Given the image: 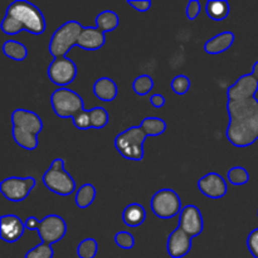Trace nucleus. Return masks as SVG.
<instances>
[{"label": "nucleus", "instance_id": "f257e3e1", "mask_svg": "<svg viewBox=\"0 0 258 258\" xmlns=\"http://www.w3.org/2000/svg\"><path fill=\"white\" fill-rule=\"evenodd\" d=\"M258 78L253 73L239 77L227 91L229 123L226 135L236 148H247L258 140Z\"/></svg>", "mask_w": 258, "mask_h": 258}, {"label": "nucleus", "instance_id": "f03ea898", "mask_svg": "<svg viewBox=\"0 0 258 258\" xmlns=\"http://www.w3.org/2000/svg\"><path fill=\"white\" fill-rule=\"evenodd\" d=\"M0 27L3 33L8 35H15L23 30L40 35L45 32L47 24L38 7L25 0H15L8 7Z\"/></svg>", "mask_w": 258, "mask_h": 258}, {"label": "nucleus", "instance_id": "7ed1b4c3", "mask_svg": "<svg viewBox=\"0 0 258 258\" xmlns=\"http://www.w3.org/2000/svg\"><path fill=\"white\" fill-rule=\"evenodd\" d=\"M50 105L55 115L60 118H72L78 130L91 127L90 110H85L83 100L77 92L67 87H60L52 93Z\"/></svg>", "mask_w": 258, "mask_h": 258}, {"label": "nucleus", "instance_id": "20e7f679", "mask_svg": "<svg viewBox=\"0 0 258 258\" xmlns=\"http://www.w3.org/2000/svg\"><path fill=\"white\" fill-rule=\"evenodd\" d=\"M12 135L17 145L25 150L38 148V135L43 130V121L35 112L24 108H17L12 113Z\"/></svg>", "mask_w": 258, "mask_h": 258}, {"label": "nucleus", "instance_id": "39448f33", "mask_svg": "<svg viewBox=\"0 0 258 258\" xmlns=\"http://www.w3.org/2000/svg\"><path fill=\"white\" fill-rule=\"evenodd\" d=\"M149 133L141 125L131 126L115 139V148L122 158L141 161L144 159V143Z\"/></svg>", "mask_w": 258, "mask_h": 258}, {"label": "nucleus", "instance_id": "423d86ee", "mask_svg": "<svg viewBox=\"0 0 258 258\" xmlns=\"http://www.w3.org/2000/svg\"><path fill=\"white\" fill-rule=\"evenodd\" d=\"M43 184L48 190L60 197L71 196L76 191V181L64 169V160L57 158L43 175Z\"/></svg>", "mask_w": 258, "mask_h": 258}, {"label": "nucleus", "instance_id": "0eeeda50", "mask_svg": "<svg viewBox=\"0 0 258 258\" xmlns=\"http://www.w3.org/2000/svg\"><path fill=\"white\" fill-rule=\"evenodd\" d=\"M83 29V25L76 20H70L60 25L54 33L49 42V53L53 58L66 57L71 48L77 45L78 37Z\"/></svg>", "mask_w": 258, "mask_h": 258}, {"label": "nucleus", "instance_id": "6e6552de", "mask_svg": "<svg viewBox=\"0 0 258 258\" xmlns=\"http://www.w3.org/2000/svg\"><path fill=\"white\" fill-rule=\"evenodd\" d=\"M150 207L153 213L161 219L174 218L183 209L180 197L173 189H160L156 191L151 198Z\"/></svg>", "mask_w": 258, "mask_h": 258}, {"label": "nucleus", "instance_id": "1a4fd4ad", "mask_svg": "<svg viewBox=\"0 0 258 258\" xmlns=\"http://www.w3.org/2000/svg\"><path fill=\"white\" fill-rule=\"evenodd\" d=\"M37 180L33 176L19 178V176H10L4 179L0 184V191L5 199L14 203L25 201L30 191L34 189Z\"/></svg>", "mask_w": 258, "mask_h": 258}, {"label": "nucleus", "instance_id": "9d476101", "mask_svg": "<svg viewBox=\"0 0 258 258\" xmlns=\"http://www.w3.org/2000/svg\"><path fill=\"white\" fill-rule=\"evenodd\" d=\"M48 77L55 86L66 87L77 77V66L67 57L54 58L48 67Z\"/></svg>", "mask_w": 258, "mask_h": 258}, {"label": "nucleus", "instance_id": "9b49d317", "mask_svg": "<svg viewBox=\"0 0 258 258\" xmlns=\"http://www.w3.org/2000/svg\"><path fill=\"white\" fill-rule=\"evenodd\" d=\"M38 236L43 243L49 246L59 242L67 233V223L64 219L57 214L45 216L40 221V226L38 228Z\"/></svg>", "mask_w": 258, "mask_h": 258}, {"label": "nucleus", "instance_id": "f8f14e48", "mask_svg": "<svg viewBox=\"0 0 258 258\" xmlns=\"http://www.w3.org/2000/svg\"><path fill=\"white\" fill-rule=\"evenodd\" d=\"M178 227L191 238L202 234L204 229V222L202 212L199 211L198 207L193 204L184 207L179 214Z\"/></svg>", "mask_w": 258, "mask_h": 258}, {"label": "nucleus", "instance_id": "ddd939ff", "mask_svg": "<svg viewBox=\"0 0 258 258\" xmlns=\"http://www.w3.org/2000/svg\"><path fill=\"white\" fill-rule=\"evenodd\" d=\"M25 224L15 214H4L0 218V238L7 243H15L23 237Z\"/></svg>", "mask_w": 258, "mask_h": 258}, {"label": "nucleus", "instance_id": "4468645a", "mask_svg": "<svg viewBox=\"0 0 258 258\" xmlns=\"http://www.w3.org/2000/svg\"><path fill=\"white\" fill-rule=\"evenodd\" d=\"M198 189L202 194L211 199L223 198L228 191L227 181L217 173H209L198 180Z\"/></svg>", "mask_w": 258, "mask_h": 258}, {"label": "nucleus", "instance_id": "2eb2a0df", "mask_svg": "<svg viewBox=\"0 0 258 258\" xmlns=\"http://www.w3.org/2000/svg\"><path fill=\"white\" fill-rule=\"evenodd\" d=\"M168 254L171 258H183L190 252L191 249V237H189L185 232L176 227L168 237L166 243Z\"/></svg>", "mask_w": 258, "mask_h": 258}, {"label": "nucleus", "instance_id": "dca6fc26", "mask_svg": "<svg viewBox=\"0 0 258 258\" xmlns=\"http://www.w3.org/2000/svg\"><path fill=\"white\" fill-rule=\"evenodd\" d=\"M106 33L98 29L97 27H83L77 45L85 50H97L102 48L106 43Z\"/></svg>", "mask_w": 258, "mask_h": 258}, {"label": "nucleus", "instance_id": "f3484780", "mask_svg": "<svg viewBox=\"0 0 258 258\" xmlns=\"http://www.w3.org/2000/svg\"><path fill=\"white\" fill-rule=\"evenodd\" d=\"M234 40H236V37L232 32L219 33L204 44V50L208 54H221L233 45Z\"/></svg>", "mask_w": 258, "mask_h": 258}, {"label": "nucleus", "instance_id": "a211bd4d", "mask_svg": "<svg viewBox=\"0 0 258 258\" xmlns=\"http://www.w3.org/2000/svg\"><path fill=\"white\" fill-rule=\"evenodd\" d=\"M118 88L115 81L108 77H101L93 85V93L98 100L103 102H111L117 97Z\"/></svg>", "mask_w": 258, "mask_h": 258}, {"label": "nucleus", "instance_id": "6ab92c4d", "mask_svg": "<svg viewBox=\"0 0 258 258\" xmlns=\"http://www.w3.org/2000/svg\"><path fill=\"white\" fill-rule=\"evenodd\" d=\"M146 219V211L141 204L131 203L123 209L122 221L127 227L135 228L141 226Z\"/></svg>", "mask_w": 258, "mask_h": 258}, {"label": "nucleus", "instance_id": "aec40b11", "mask_svg": "<svg viewBox=\"0 0 258 258\" xmlns=\"http://www.w3.org/2000/svg\"><path fill=\"white\" fill-rule=\"evenodd\" d=\"M229 3L226 0H209L206 5L207 15L212 20L216 22H222L229 15Z\"/></svg>", "mask_w": 258, "mask_h": 258}, {"label": "nucleus", "instance_id": "412c9836", "mask_svg": "<svg viewBox=\"0 0 258 258\" xmlns=\"http://www.w3.org/2000/svg\"><path fill=\"white\" fill-rule=\"evenodd\" d=\"M118 24H120V18L115 12H111V10L101 12L96 17V27L103 33L113 32L118 27Z\"/></svg>", "mask_w": 258, "mask_h": 258}, {"label": "nucleus", "instance_id": "4be33fe9", "mask_svg": "<svg viewBox=\"0 0 258 258\" xmlns=\"http://www.w3.org/2000/svg\"><path fill=\"white\" fill-rule=\"evenodd\" d=\"M3 53L8 58L17 62H22L28 57V49L23 43L17 42V40H7L3 44Z\"/></svg>", "mask_w": 258, "mask_h": 258}, {"label": "nucleus", "instance_id": "5701e85b", "mask_svg": "<svg viewBox=\"0 0 258 258\" xmlns=\"http://www.w3.org/2000/svg\"><path fill=\"white\" fill-rule=\"evenodd\" d=\"M96 188L92 184L87 183L83 184L81 188H78V190L76 191L75 202L77 204L78 208L86 209L91 206V204L95 202L96 199Z\"/></svg>", "mask_w": 258, "mask_h": 258}, {"label": "nucleus", "instance_id": "b1692460", "mask_svg": "<svg viewBox=\"0 0 258 258\" xmlns=\"http://www.w3.org/2000/svg\"><path fill=\"white\" fill-rule=\"evenodd\" d=\"M141 126L150 136H160L166 131V122L159 117H145L141 121Z\"/></svg>", "mask_w": 258, "mask_h": 258}, {"label": "nucleus", "instance_id": "393cba45", "mask_svg": "<svg viewBox=\"0 0 258 258\" xmlns=\"http://www.w3.org/2000/svg\"><path fill=\"white\" fill-rule=\"evenodd\" d=\"M110 116L103 107H93L90 110V121L91 127L96 130H101L108 123Z\"/></svg>", "mask_w": 258, "mask_h": 258}, {"label": "nucleus", "instance_id": "a878e982", "mask_svg": "<svg viewBox=\"0 0 258 258\" xmlns=\"http://www.w3.org/2000/svg\"><path fill=\"white\" fill-rule=\"evenodd\" d=\"M98 244L95 238H86L77 246V256L80 258H95Z\"/></svg>", "mask_w": 258, "mask_h": 258}, {"label": "nucleus", "instance_id": "bb28decb", "mask_svg": "<svg viewBox=\"0 0 258 258\" xmlns=\"http://www.w3.org/2000/svg\"><path fill=\"white\" fill-rule=\"evenodd\" d=\"M133 88L136 95L146 96L150 93V91L154 88V80L149 75H141L135 78L133 83Z\"/></svg>", "mask_w": 258, "mask_h": 258}, {"label": "nucleus", "instance_id": "cd10ccee", "mask_svg": "<svg viewBox=\"0 0 258 258\" xmlns=\"http://www.w3.org/2000/svg\"><path fill=\"white\" fill-rule=\"evenodd\" d=\"M227 178L232 185H246L249 181V174L243 166H234L229 169Z\"/></svg>", "mask_w": 258, "mask_h": 258}, {"label": "nucleus", "instance_id": "c85d7f7f", "mask_svg": "<svg viewBox=\"0 0 258 258\" xmlns=\"http://www.w3.org/2000/svg\"><path fill=\"white\" fill-rule=\"evenodd\" d=\"M53 256H54V251H53L52 246L42 242L34 248L28 251L24 258H53Z\"/></svg>", "mask_w": 258, "mask_h": 258}, {"label": "nucleus", "instance_id": "c756f323", "mask_svg": "<svg viewBox=\"0 0 258 258\" xmlns=\"http://www.w3.org/2000/svg\"><path fill=\"white\" fill-rule=\"evenodd\" d=\"M190 88V80L189 77L184 75H179L176 77H174V80L171 81V90L179 96L185 95L186 92Z\"/></svg>", "mask_w": 258, "mask_h": 258}, {"label": "nucleus", "instance_id": "7c9ffc66", "mask_svg": "<svg viewBox=\"0 0 258 258\" xmlns=\"http://www.w3.org/2000/svg\"><path fill=\"white\" fill-rule=\"evenodd\" d=\"M115 243L122 249H131L135 246V238L128 232H118L115 236Z\"/></svg>", "mask_w": 258, "mask_h": 258}, {"label": "nucleus", "instance_id": "2f4dec72", "mask_svg": "<svg viewBox=\"0 0 258 258\" xmlns=\"http://www.w3.org/2000/svg\"><path fill=\"white\" fill-rule=\"evenodd\" d=\"M247 247L254 258H258V228L253 229L247 237Z\"/></svg>", "mask_w": 258, "mask_h": 258}, {"label": "nucleus", "instance_id": "473e14b6", "mask_svg": "<svg viewBox=\"0 0 258 258\" xmlns=\"http://www.w3.org/2000/svg\"><path fill=\"white\" fill-rule=\"evenodd\" d=\"M201 13V3L198 0H190L186 5V17L189 20L197 19V17Z\"/></svg>", "mask_w": 258, "mask_h": 258}, {"label": "nucleus", "instance_id": "72a5a7b5", "mask_svg": "<svg viewBox=\"0 0 258 258\" xmlns=\"http://www.w3.org/2000/svg\"><path fill=\"white\" fill-rule=\"evenodd\" d=\"M127 4L140 13H146L151 8L150 0H128Z\"/></svg>", "mask_w": 258, "mask_h": 258}, {"label": "nucleus", "instance_id": "f704fd0d", "mask_svg": "<svg viewBox=\"0 0 258 258\" xmlns=\"http://www.w3.org/2000/svg\"><path fill=\"white\" fill-rule=\"evenodd\" d=\"M149 101H150L151 105L156 108H161L166 102L165 97H164L163 95H160V93H155V95H153Z\"/></svg>", "mask_w": 258, "mask_h": 258}, {"label": "nucleus", "instance_id": "c9c22d12", "mask_svg": "<svg viewBox=\"0 0 258 258\" xmlns=\"http://www.w3.org/2000/svg\"><path fill=\"white\" fill-rule=\"evenodd\" d=\"M24 224L25 228L29 229V231H38V228L40 226V221L38 218H35V217H28Z\"/></svg>", "mask_w": 258, "mask_h": 258}, {"label": "nucleus", "instance_id": "e433bc0d", "mask_svg": "<svg viewBox=\"0 0 258 258\" xmlns=\"http://www.w3.org/2000/svg\"><path fill=\"white\" fill-rule=\"evenodd\" d=\"M252 73H253V75L256 76V77L258 78V62L254 63V66H253V72H252Z\"/></svg>", "mask_w": 258, "mask_h": 258}, {"label": "nucleus", "instance_id": "4c0bfd02", "mask_svg": "<svg viewBox=\"0 0 258 258\" xmlns=\"http://www.w3.org/2000/svg\"><path fill=\"white\" fill-rule=\"evenodd\" d=\"M257 216H258V211H257Z\"/></svg>", "mask_w": 258, "mask_h": 258}]
</instances>
